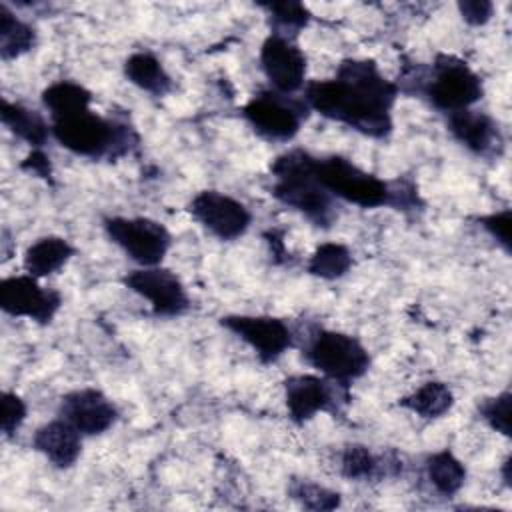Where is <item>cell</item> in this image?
<instances>
[{
	"label": "cell",
	"mask_w": 512,
	"mask_h": 512,
	"mask_svg": "<svg viewBox=\"0 0 512 512\" xmlns=\"http://www.w3.org/2000/svg\"><path fill=\"white\" fill-rule=\"evenodd\" d=\"M404 92L426 98L444 116L472 108L484 96L482 78L458 56L436 54L430 66L420 62L408 72Z\"/></svg>",
	"instance_id": "4"
},
{
	"label": "cell",
	"mask_w": 512,
	"mask_h": 512,
	"mask_svg": "<svg viewBox=\"0 0 512 512\" xmlns=\"http://www.w3.org/2000/svg\"><path fill=\"white\" fill-rule=\"evenodd\" d=\"M354 264L352 252L342 242H322L314 248L306 262V272L320 280H338L350 272Z\"/></svg>",
	"instance_id": "26"
},
{
	"label": "cell",
	"mask_w": 512,
	"mask_h": 512,
	"mask_svg": "<svg viewBox=\"0 0 512 512\" xmlns=\"http://www.w3.org/2000/svg\"><path fill=\"white\" fill-rule=\"evenodd\" d=\"M102 228L106 238L138 266H160L172 246L170 230L146 216H106Z\"/></svg>",
	"instance_id": "8"
},
{
	"label": "cell",
	"mask_w": 512,
	"mask_h": 512,
	"mask_svg": "<svg viewBox=\"0 0 512 512\" xmlns=\"http://www.w3.org/2000/svg\"><path fill=\"white\" fill-rule=\"evenodd\" d=\"M58 416L70 422L82 436H100L116 424L120 412L102 390L84 386L60 398Z\"/></svg>",
	"instance_id": "15"
},
{
	"label": "cell",
	"mask_w": 512,
	"mask_h": 512,
	"mask_svg": "<svg viewBox=\"0 0 512 512\" xmlns=\"http://www.w3.org/2000/svg\"><path fill=\"white\" fill-rule=\"evenodd\" d=\"M456 8L468 26H484L494 16V2L490 0H460Z\"/></svg>",
	"instance_id": "33"
},
{
	"label": "cell",
	"mask_w": 512,
	"mask_h": 512,
	"mask_svg": "<svg viewBox=\"0 0 512 512\" xmlns=\"http://www.w3.org/2000/svg\"><path fill=\"white\" fill-rule=\"evenodd\" d=\"M122 284L148 300L156 318H178L190 308V296L184 282L168 268L140 266L126 272Z\"/></svg>",
	"instance_id": "12"
},
{
	"label": "cell",
	"mask_w": 512,
	"mask_h": 512,
	"mask_svg": "<svg viewBox=\"0 0 512 512\" xmlns=\"http://www.w3.org/2000/svg\"><path fill=\"white\" fill-rule=\"evenodd\" d=\"M82 434L64 418H54L38 426L32 434V448L54 468H72L82 454Z\"/></svg>",
	"instance_id": "17"
},
{
	"label": "cell",
	"mask_w": 512,
	"mask_h": 512,
	"mask_svg": "<svg viewBox=\"0 0 512 512\" xmlns=\"http://www.w3.org/2000/svg\"><path fill=\"white\" fill-rule=\"evenodd\" d=\"M122 72L130 84L154 98H164L172 92V76L166 72L160 58H156L152 52L140 50L130 54L124 60Z\"/></svg>",
	"instance_id": "20"
},
{
	"label": "cell",
	"mask_w": 512,
	"mask_h": 512,
	"mask_svg": "<svg viewBox=\"0 0 512 512\" xmlns=\"http://www.w3.org/2000/svg\"><path fill=\"white\" fill-rule=\"evenodd\" d=\"M510 470H512V454H508V456L502 460V466H500L502 482H504V486H506V488H510V486H512V474H510Z\"/></svg>",
	"instance_id": "35"
},
{
	"label": "cell",
	"mask_w": 512,
	"mask_h": 512,
	"mask_svg": "<svg viewBox=\"0 0 512 512\" xmlns=\"http://www.w3.org/2000/svg\"><path fill=\"white\" fill-rule=\"evenodd\" d=\"M450 136L478 158H498L504 152V136L498 122L482 110H460L446 116Z\"/></svg>",
	"instance_id": "16"
},
{
	"label": "cell",
	"mask_w": 512,
	"mask_h": 512,
	"mask_svg": "<svg viewBox=\"0 0 512 512\" xmlns=\"http://www.w3.org/2000/svg\"><path fill=\"white\" fill-rule=\"evenodd\" d=\"M302 356L308 366L342 388L368 374L372 358L368 348L352 334L314 326L304 340Z\"/></svg>",
	"instance_id": "6"
},
{
	"label": "cell",
	"mask_w": 512,
	"mask_h": 512,
	"mask_svg": "<svg viewBox=\"0 0 512 512\" xmlns=\"http://www.w3.org/2000/svg\"><path fill=\"white\" fill-rule=\"evenodd\" d=\"M476 222L494 238L496 244L502 246L506 254L512 252V240H510V228H512V210L504 208L498 212H490L484 216H478Z\"/></svg>",
	"instance_id": "31"
},
{
	"label": "cell",
	"mask_w": 512,
	"mask_h": 512,
	"mask_svg": "<svg viewBox=\"0 0 512 512\" xmlns=\"http://www.w3.org/2000/svg\"><path fill=\"white\" fill-rule=\"evenodd\" d=\"M92 98L94 96L86 86L72 80L52 82L40 94V100L50 114V122L90 110Z\"/></svg>",
	"instance_id": "23"
},
{
	"label": "cell",
	"mask_w": 512,
	"mask_h": 512,
	"mask_svg": "<svg viewBox=\"0 0 512 512\" xmlns=\"http://www.w3.org/2000/svg\"><path fill=\"white\" fill-rule=\"evenodd\" d=\"M18 168L34 178L44 180L46 184L54 186V166L50 162V156L42 148H32L26 158L18 164Z\"/></svg>",
	"instance_id": "32"
},
{
	"label": "cell",
	"mask_w": 512,
	"mask_h": 512,
	"mask_svg": "<svg viewBox=\"0 0 512 512\" xmlns=\"http://www.w3.org/2000/svg\"><path fill=\"white\" fill-rule=\"evenodd\" d=\"M424 470H426L428 482L440 496L458 494L466 482V466L448 448L428 454L424 462Z\"/></svg>",
	"instance_id": "25"
},
{
	"label": "cell",
	"mask_w": 512,
	"mask_h": 512,
	"mask_svg": "<svg viewBox=\"0 0 512 512\" xmlns=\"http://www.w3.org/2000/svg\"><path fill=\"white\" fill-rule=\"evenodd\" d=\"M186 210L198 226L222 242L242 238L252 224V212L248 206L220 190L196 192Z\"/></svg>",
	"instance_id": "11"
},
{
	"label": "cell",
	"mask_w": 512,
	"mask_h": 512,
	"mask_svg": "<svg viewBox=\"0 0 512 512\" xmlns=\"http://www.w3.org/2000/svg\"><path fill=\"white\" fill-rule=\"evenodd\" d=\"M400 472V462L394 456H378L364 444H346L340 452V474L354 482L382 480Z\"/></svg>",
	"instance_id": "18"
},
{
	"label": "cell",
	"mask_w": 512,
	"mask_h": 512,
	"mask_svg": "<svg viewBox=\"0 0 512 512\" xmlns=\"http://www.w3.org/2000/svg\"><path fill=\"white\" fill-rule=\"evenodd\" d=\"M314 174L318 182L336 198L348 204L360 206L364 210H374L382 206H390L402 212L424 210V202L410 180L388 182L352 160L330 154L316 156Z\"/></svg>",
	"instance_id": "2"
},
{
	"label": "cell",
	"mask_w": 512,
	"mask_h": 512,
	"mask_svg": "<svg viewBox=\"0 0 512 512\" xmlns=\"http://www.w3.org/2000/svg\"><path fill=\"white\" fill-rule=\"evenodd\" d=\"M288 418L302 426L320 412H338L350 402V390L324 378L322 374H292L282 382Z\"/></svg>",
	"instance_id": "10"
},
{
	"label": "cell",
	"mask_w": 512,
	"mask_h": 512,
	"mask_svg": "<svg viewBox=\"0 0 512 512\" xmlns=\"http://www.w3.org/2000/svg\"><path fill=\"white\" fill-rule=\"evenodd\" d=\"M74 254H76V248L66 238L48 234V236H40L26 248L22 266L26 274L40 280L64 268Z\"/></svg>",
	"instance_id": "19"
},
{
	"label": "cell",
	"mask_w": 512,
	"mask_h": 512,
	"mask_svg": "<svg viewBox=\"0 0 512 512\" xmlns=\"http://www.w3.org/2000/svg\"><path fill=\"white\" fill-rule=\"evenodd\" d=\"M398 406L416 414L422 420H438L446 416L454 406V392L440 380H428L414 392L402 396Z\"/></svg>",
	"instance_id": "22"
},
{
	"label": "cell",
	"mask_w": 512,
	"mask_h": 512,
	"mask_svg": "<svg viewBox=\"0 0 512 512\" xmlns=\"http://www.w3.org/2000/svg\"><path fill=\"white\" fill-rule=\"evenodd\" d=\"M28 416V404L26 400L10 390L2 392V420H0V430L4 438H12L18 434L22 424L26 422Z\"/></svg>",
	"instance_id": "30"
},
{
	"label": "cell",
	"mask_w": 512,
	"mask_h": 512,
	"mask_svg": "<svg viewBox=\"0 0 512 512\" xmlns=\"http://www.w3.org/2000/svg\"><path fill=\"white\" fill-rule=\"evenodd\" d=\"M36 42V28L14 14L6 2H0V58L4 62L16 60L34 50Z\"/></svg>",
	"instance_id": "24"
},
{
	"label": "cell",
	"mask_w": 512,
	"mask_h": 512,
	"mask_svg": "<svg viewBox=\"0 0 512 512\" xmlns=\"http://www.w3.org/2000/svg\"><path fill=\"white\" fill-rule=\"evenodd\" d=\"M250 128L268 142H290L298 136L310 108L304 98L280 94L276 90L256 92L240 110Z\"/></svg>",
	"instance_id": "7"
},
{
	"label": "cell",
	"mask_w": 512,
	"mask_h": 512,
	"mask_svg": "<svg viewBox=\"0 0 512 512\" xmlns=\"http://www.w3.org/2000/svg\"><path fill=\"white\" fill-rule=\"evenodd\" d=\"M2 124L30 148H42L52 136V126L48 120L34 108H28L20 102H10L2 98L0 106Z\"/></svg>",
	"instance_id": "21"
},
{
	"label": "cell",
	"mask_w": 512,
	"mask_h": 512,
	"mask_svg": "<svg viewBox=\"0 0 512 512\" xmlns=\"http://www.w3.org/2000/svg\"><path fill=\"white\" fill-rule=\"evenodd\" d=\"M52 138L68 152L90 160H108L128 156L140 142L134 126L120 118H106L92 110L52 120Z\"/></svg>",
	"instance_id": "5"
},
{
	"label": "cell",
	"mask_w": 512,
	"mask_h": 512,
	"mask_svg": "<svg viewBox=\"0 0 512 512\" xmlns=\"http://www.w3.org/2000/svg\"><path fill=\"white\" fill-rule=\"evenodd\" d=\"M286 492L292 500H296L306 510L328 512V510H336L342 504V498L336 490H330L306 478H292L288 482Z\"/></svg>",
	"instance_id": "28"
},
{
	"label": "cell",
	"mask_w": 512,
	"mask_h": 512,
	"mask_svg": "<svg viewBox=\"0 0 512 512\" xmlns=\"http://www.w3.org/2000/svg\"><path fill=\"white\" fill-rule=\"evenodd\" d=\"M258 60L272 90L292 96L304 88L308 62L296 40L268 34L260 46Z\"/></svg>",
	"instance_id": "14"
},
{
	"label": "cell",
	"mask_w": 512,
	"mask_h": 512,
	"mask_svg": "<svg viewBox=\"0 0 512 512\" xmlns=\"http://www.w3.org/2000/svg\"><path fill=\"white\" fill-rule=\"evenodd\" d=\"M218 324L248 344L260 364H274L294 346V332L286 320L268 314H226Z\"/></svg>",
	"instance_id": "9"
},
{
	"label": "cell",
	"mask_w": 512,
	"mask_h": 512,
	"mask_svg": "<svg viewBox=\"0 0 512 512\" xmlns=\"http://www.w3.org/2000/svg\"><path fill=\"white\" fill-rule=\"evenodd\" d=\"M398 86L372 58L340 60L334 78L304 86V102L320 116L340 122L372 140H386L394 130L392 110Z\"/></svg>",
	"instance_id": "1"
},
{
	"label": "cell",
	"mask_w": 512,
	"mask_h": 512,
	"mask_svg": "<svg viewBox=\"0 0 512 512\" xmlns=\"http://www.w3.org/2000/svg\"><path fill=\"white\" fill-rule=\"evenodd\" d=\"M264 238H266V242L270 246V254L274 256V262H280L282 258H286V246H284L282 232L268 230V232H264Z\"/></svg>",
	"instance_id": "34"
},
{
	"label": "cell",
	"mask_w": 512,
	"mask_h": 512,
	"mask_svg": "<svg viewBox=\"0 0 512 512\" xmlns=\"http://www.w3.org/2000/svg\"><path fill=\"white\" fill-rule=\"evenodd\" d=\"M0 308L8 316L28 318L46 326L62 308V294L40 286L38 278L30 274L8 276L0 282Z\"/></svg>",
	"instance_id": "13"
},
{
	"label": "cell",
	"mask_w": 512,
	"mask_h": 512,
	"mask_svg": "<svg viewBox=\"0 0 512 512\" xmlns=\"http://www.w3.org/2000/svg\"><path fill=\"white\" fill-rule=\"evenodd\" d=\"M510 406L512 394L510 390H502L496 396H486L478 402V416L484 420L494 432L510 438Z\"/></svg>",
	"instance_id": "29"
},
{
	"label": "cell",
	"mask_w": 512,
	"mask_h": 512,
	"mask_svg": "<svg viewBox=\"0 0 512 512\" xmlns=\"http://www.w3.org/2000/svg\"><path fill=\"white\" fill-rule=\"evenodd\" d=\"M316 156L292 148L276 156L270 164L274 178L270 194L282 206L298 212L316 228L328 230L338 220L336 198L318 182L314 174Z\"/></svg>",
	"instance_id": "3"
},
{
	"label": "cell",
	"mask_w": 512,
	"mask_h": 512,
	"mask_svg": "<svg viewBox=\"0 0 512 512\" xmlns=\"http://www.w3.org/2000/svg\"><path fill=\"white\" fill-rule=\"evenodd\" d=\"M258 8L266 12L270 34L296 40V36L310 24V10L302 2H260Z\"/></svg>",
	"instance_id": "27"
}]
</instances>
